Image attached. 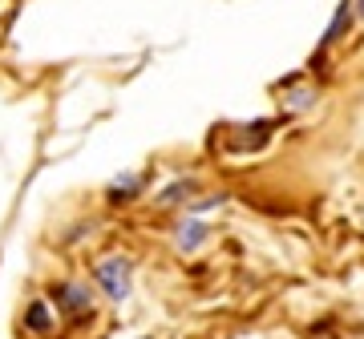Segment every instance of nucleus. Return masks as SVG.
I'll return each mask as SVG.
<instances>
[{
  "label": "nucleus",
  "mask_w": 364,
  "mask_h": 339,
  "mask_svg": "<svg viewBox=\"0 0 364 339\" xmlns=\"http://www.w3.org/2000/svg\"><path fill=\"white\" fill-rule=\"evenodd\" d=\"M45 299L53 303V311L61 323H85L97 315V287L90 279H53L49 283V295Z\"/></svg>",
  "instance_id": "nucleus-1"
},
{
  "label": "nucleus",
  "mask_w": 364,
  "mask_h": 339,
  "mask_svg": "<svg viewBox=\"0 0 364 339\" xmlns=\"http://www.w3.org/2000/svg\"><path fill=\"white\" fill-rule=\"evenodd\" d=\"M90 279L109 307H122L134 295V259L130 255H102V259H93Z\"/></svg>",
  "instance_id": "nucleus-2"
},
{
  "label": "nucleus",
  "mask_w": 364,
  "mask_h": 339,
  "mask_svg": "<svg viewBox=\"0 0 364 339\" xmlns=\"http://www.w3.org/2000/svg\"><path fill=\"white\" fill-rule=\"evenodd\" d=\"M146 186H150V174H142V170H122V174H114L109 182H105L102 198L105 206H134L138 198L146 194Z\"/></svg>",
  "instance_id": "nucleus-3"
},
{
  "label": "nucleus",
  "mask_w": 364,
  "mask_h": 339,
  "mask_svg": "<svg viewBox=\"0 0 364 339\" xmlns=\"http://www.w3.org/2000/svg\"><path fill=\"white\" fill-rule=\"evenodd\" d=\"M352 28H356V4H352V0H340L336 9H332V16H328V28L320 33L316 52H332L340 40H348Z\"/></svg>",
  "instance_id": "nucleus-4"
},
{
  "label": "nucleus",
  "mask_w": 364,
  "mask_h": 339,
  "mask_svg": "<svg viewBox=\"0 0 364 339\" xmlns=\"http://www.w3.org/2000/svg\"><path fill=\"white\" fill-rule=\"evenodd\" d=\"M57 311H53V303L45 299V295H33V299L25 303V311H21V327H25L28 335L37 339H49L53 331H57Z\"/></svg>",
  "instance_id": "nucleus-5"
},
{
  "label": "nucleus",
  "mask_w": 364,
  "mask_h": 339,
  "mask_svg": "<svg viewBox=\"0 0 364 339\" xmlns=\"http://www.w3.org/2000/svg\"><path fill=\"white\" fill-rule=\"evenodd\" d=\"M210 243V226L203 218H186L182 214V222L174 226V247H178V255H195V250H203Z\"/></svg>",
  "instance_id": "nucleus-6"
},
{
  "label": "nucleus",
  "mask_w": 364,
  "mask_h": 339,
  "mask_svg": "<svg viewBox=\"0 0 364 339\" xmlns=\"http://www.w3.org/2000/svg\"><path fill=\"white\" fill-rule=\"evenodd\" d=\"M198 194V182L195 178H174L170 186H162L154 194V206H162V210H170V206H186L191 198Z\"/></svg>",
  "instance_id": "nucleus-7"
},
{
  "label": "nucleus",
  "mask_w": 364,
  "mask_h": 339,
  "mask_svg": "<svg viewBox=\"0 0 364 339\" xmlns=\"http://www.w3.org/2000/svg\"><path fill=\"white\" fill-rule=\"evenodd\" d=\"M316 101H320V89H316V85H304V89H296V93L284 97V109L287 113H308Z\"/></svg>",
  "instance_id": "nucleus-8"
},
{
  "label": "nucleus",
  "mask_w": 364,
  "mask_h": 339,
  "mask_svg": "<svg viewBox=\"0 0 364 339\" xmlns=\"http://www.w3.org/2000/svg\"><path fill=\"white\" fill-rule=\"evenodd\" d=\"M231 202V194H207V198H191L186 206H182V214L186 218H203V214H210V210H219Z\"/></svg>",
  "instance_id": "nucleus-9"
},
{
  "label": "nucleus",
  "mask_w": 364,
  "mask_h": 339,
  "mask_svg": "<svg viewBox=\"0 0 364 339\" xmlns=\"http://www.w3.org/2000/svg\"><path fill=\"white\" fill-rule=\"evenodd\" d=\"M356 4V25H364V0H352Z\"/></svg>",
  "instance_id": "nucleus-10"
},
{
  "label": "nucleus",
  "mask_w": 364,
  "mask_h": 339,
  "mask_svg": "<svg viewBox=\"0 0 364 339\" xmlns=\"http://www.w3.org/2000/svg\"><path fill=\"white\" fill-rule=\"evenodd\" d=\"M134 339H154V335H134Z\"/></svg>",
  "instance_id": "nucleus-11"
}]
</instances>
